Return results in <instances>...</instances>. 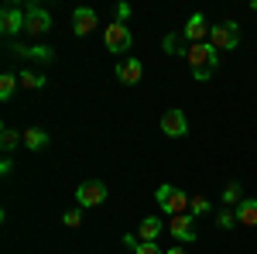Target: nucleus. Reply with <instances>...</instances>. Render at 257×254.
<instances>
[{
    "instance_id": "nucleus-14",
    "label": "nucleus",
    "mask_w": 257,
    "mask_h": 254,
    "mask_svg": "<svg viewBox=\"0 0 257 254\" xmlns=\"http://www.w3.org/2000/svg\"><path fill=\"white\" fill-rule=\"evenodd\" d=\"M138 237H141V244H155L161 237V220L158 216H144L138 227Z\"/></svg>"
},
{
    "instance_id": "nucleus-3",
    "label": "nucleus",
    "mask_w": 257,
    "mask_h": 254,
    "mask_svg": "<svg viewBox=\"0 0 257 254\" xmlns=\"http://www.w3.org/2000/svg\"><path fill=\"white\" fill-rule=\"evenodd\" d=\"M103 45H106V52H131V45H134V35H131V28L123 24V21H113V24H106V31H103Z\"/></svg>"
},
{
    "instance_id": "nucleus-2",
    "label": "nucleus",
    "mask_w": 257,
    "mask_h": 254,
    "mask_svg": "<svg viewBox=\"0 0 257 254\" xmlns=\"http://www.w3.org/2000/svg\"><path fill=\"white\" fill-rule=\"evenodd\" d=\"M155 199H158V206L168 216H182V213H189V199H192V196L182 193V189H175V186H158Z\"/></svg>"
},
{
    "instance_id": "nucleus-25",
    "label": "nucleus",
    "mask_w": 257,
    "mask_h": 254,
    "mask_svg": "<svg viewBox=\"0 0 257 254\" xmlns=\"http://www.w3.org/2000/svg\"><path fill=\"white\" fill-rule=\"evenodd\" d=\"M138 254H165V251H161V247H158V240H155V244H141Z\"/></svg>"
},
{
    "instance_id": "nucleus-23",
    "label": "nucleus",
    "mask_w": 257,
    "mask_h": 254,
    "mask_svg": "<svg viewBox=\"0 0 257 254\" xmlns=\"http://www.w3.org/2000/svg\"><path fill=\"white\" fill-rule=\"evenodd\" d=\"M62 223H65L69 230H76V227H79V223H82V213H79V210H69V213L62 216Z\"/></svg>"
},
{
    "instance_id": "nucleus-29",
    "label": "nucleus",
    "mask_w": 257,
    "mask_h": 254,
    "mask_svg": "<svg viewBox=\"0 0 257 254\" xmlns=\"http://www.w3.org/2000/svg\"><path fill=\"white\" fill-rule=\"evenodd\" d=\"M165 254H189V251H185V247H168Z\"/></svg>"
},
{
    "instance_id": "nucleus-19",
    "label": "nucleus",
    "mask_w": 257,
    "mask_h": 254,
    "mask_svg": "<svg viewBox=\"0 0 257 254\" xmlns=\"http://www.w3.org/2000/svg\"><path fill=\"white\" fill-rule=\"evenodd\" d=\"M0 144H4V151H14L18 144H24V134H18L14 127H4L0 131Z\"/></svg>"
},
{
    "instance_id": "nucleus-20",
    "label": "nucleus",
    "mask_w": 257,
    "mask_h": 254,
    "mask_svg": "<svg viewBox=\"0 0 257 254\" xmlns=\"http://www.w3.org/2000/svg\"><path fill=\"white\" fill-rule=\"evenodd\" d=\"M223 203H226V206H233V203H243V199H240V182H230V186H226V189H223Z\"/></svg>"
},
{
    "instance_id": "nucleus-12",
    "label": "nucleus",
    "mask_w": 257,
    "mask_h": 254,
    "mask_svg": "<svg viewBox=\"0 0 257 254\" xmlns=\"http://www.w3.org/2000/svg\"><path fill=\"white\" fill-rule=\"evenodd\" d=\"M11 55L14 59H35V62H52L55 52L45 48V45H11Z\"/></svg>"
},
{
    "instance_id": "nucleus-24",
    "label": "nucleus",
    "mask_w": 257,
    "mask_h": 254,
    "mask_svg": "<svg viewBox=\"0 0 257 254\" xmlns=\"http://www.w3.org/2000/svg\"><path fill=\"white\" fill-rule=\"evenodd\" d=\"M123 247H131V251L138 254V247H141V237H138V234H123Z\"/></svg>"
},
{
    "instance_id": "nucleus-26",
    "label": "nucleus",
    "mask_w": 257,
    "mask_h": 254,
    "mask_svg": "<svg viewBox=\"0 0 257 254\" xmlns=\"http://www.w3.org/2000/svg\"><path fill=\"white\" fill-rule=\"evenodd\" d=\"M127 18H131V4H117V21L127 24Z\"/></svg>"
},
{
    "instance_id": "nucleus-16",
    "label": "nucleus",
    "mask_w": 257,
    "mask_h": 254,
    "mask_svg": "<svg viewBox=\"0 0 257 254\" xmlns=\"http://www.w3.org/2000/svg\"><path fill=\"white\" fill-rule=\"evenodd\" d=\"M237 220L243 227H257V199H243L237 206Z\"/></svg>"
},
{
    "instance_id": "nucleus-6",
    "label": "nucleus",
    "mask_w": 257,
    "mask_h": 254,
    "mask_svg": "<svg viewBox=\"0 0 257 254\" xmlns=\"http://www.w3.org/2000/svg\"><path fill=\"white\" fill-rule=\"evenodd\" d=\"M158 127H161V134H165V137H185V134H189V120H185L182 110H165L161 120H158Z\"/></svg>"
},
{
    "instance_id": "nucleus-5",
    "label": "nucleus",
    "mask_w": 257,
    "mask_h": 254,
    "mask_svg": "<svg viewBox=\"0 0 257 254\" xmlns=\"http://www.w3.org/2000/svg\"><path fill=\"white\" fill-rule=\"evenodd\" d=\"M52 31V14L45 11V7H38V4H28L24 7V35H48Z\"/></svg>"
},
{
    "instance_id": "nucleus-9",
    "label": "nucleus",
    "mask_w": 257,
    "mask_h": 254,
    "mask_svg": "<svg viewBox=\"0 0 257 254\" xmlns=\"http://www.w3.org/2000/svg\"><path fill=\"white\" fill-rule=\"evenodd\" d=\"M209 31H213V28L206 24V18H202V14H192L189 24L182 28V38L189 41V45H199V41H209Z\"/></svg>"
},
{
    "instance_id": "nucleus-13",
    "label": "nucleus",
    "mask_w": 257,
    "mask_h": 254,
    "mask_svg": "<svg viewBox=\"0 0 257 254\" xmlns=\"http://www.w3.org/2000/svg\"><path fill=\"white\" fill-rule=\"evenodd\" d=\"M117 79H120V82H127V86H138L141 79H144V65H141L138 59L117 62Z\"/></svg>"
},
{
    "instance_id": "nucleus-18",
    "label": "nucleus",
    "mask_w": 257,
    "mask_h": 254,
    "mask_svg": "<svg viewBox=\"0 0 257 254\" xmlns=\"http://www.w3.org/2000/svg\"><path fill=\"white\" fill-rule=\"evenodd\" d=\"M18 86H21V82H18L14 72H4V76H0V100L7 103V100L14 97V90H18Z\"/></svg>"
},
{
    "instance_id": "nucleus-30",
    "label": "nucleus",
    "mask_w": 257,
    "mask_h": 254,
    "mask_svg": "<svg viewBox=\"0 0 257 254\" xmlns=\"http://www.w3.org/2000/svg\"><path fill=\"white\" fill-rule=\"evenodd\" d=\"M254 11H257V0H254Z\"/></svg>"
},
{
    "instance_id": "nucleus-8",
    "label": "nucleus",
    "mask_w": 257,
    "mask_h": 254,
    "mask_svg": "<svg viewBox=\"0 0 257 254\" xmlns=\"http://www.w3.org/2000/svg\"><path fill=\"white\" fill-rule=\"evenodd\" d=\"M192 220H196L192 213L172 216V223H168V230H172V237H175L178 244H192V240H196V227H192Z\"/></svg>"
},
{
    "instance_id": "nucleus-22",
    "label": "nucleus",
    "mask_w": 257,
    "mask_h": 254,
    "mask_svg": "<svg viewBox=\"0 0 257 254\" xmlns=\"http://www.w3.org/2000/svg\"><path fill=\"white\" fill-rule=\"evenodd\" d=\"M216 223L223 227V230H230V227H237V213H233V210H219V213H216Z\"/></svg>"
},
{
    "instance_id": "nucleus-7",
    "label": "nucleus",
    "mask_w": 257,
    "mask_h": 254,
    "mask_svg": "<svg viewBox=\"0 0 257 254\" xmlns=\"http://www.w3.org/2000/svg\"><path fill=\"white\" fill-rule=\"evenodd\" d=\"M103 199H106V186L103 182H82L76 189V203L79 206H103Z\"/></svg>"
},
{
    "instance_id": "nucleus-21",
    "label": "nucleus",
    "mask_w": 257,
    "mask_h": 254,
    "mask_svg": "<svg viewBox=\"0 0 257 254\" xmlns=\"http://www.w3.org/2000/svg\"><path fill=\"white\" fill-rule=\"evenodd\" d=\"M206 210H209V199H206V196H192V199H189V213L192 216H202Z\"/></svg>"
},
{
    "instance_id": "nucleus-1",
    "label": "nucleus",
    "mask_w": 257,
    "mask_h": 254,
    "mask_svg": "<svg viewBox=\"0 0 257 254\" xmlns=\"http://www.w3.org/2000/svg\"><path fill=\"white\" fill-rule=\"evenodd\" d=\"M182 55H185V65H189V72L199 79V82H206V79H213L216 72V48L209 45V41H199V45H185L182 48Z\"/></svg>"
},
{
    "instance_id": "nucleus-17",
    "label": "nucleus",
    "mask_w": 257,
    "mask_h": 254,
    "mask_svg": "<svg viewBox=\"0 0 257 254\" xmlns=\"http://www.w3.org/2000/svg\"><path fill=\"white\" fill-rule=\"evenodd\" d=\"M18 82L24 86V90H45V82H48V79L41 76V72H28V69H21Z\"/></svg>"
},
{
    "instance_id": "nucleus-10",
    "label": "nucleus",
    "mask_w": 257,
    "mask_h": 254,
    "mask_svg": "<svg viewBox=\"0 0 257 254\" xmlns=\"http://www.w3.org/2000/svg\"><path fill=\"white\" fill-rule=\"evenodd\" d=\"M0 31L7 35V38H14L24 31V11L21 7H4L0 11Z\"/></svg>"
},
{
    "instance_id": "nucleus-27",
    "label": "nucleus",
    "mask_w": 257,
    "mask_h": 254,
    "mask_svg": "<svg viewBox=\"0 0 257 254\" xmlns=\"http://www.w3.org/2000/svg\"><path fill=\"white\" fill-rule=\"evenodd\" d=\"M175 48H178V38H175V35H168V38H165V52H175Z\"/></svg>"
},
{
    "instance_id": "nucleus-11",
    "label": "nucleus",
    "mask_w": 257,
    "mask_h": 254,
    "mask_svg": "<svg viewBox=\"0 0 257 254\" xmlns=\"http://www.w3.org/2000/svg\"><path fill=\"white\" fill-rule=\"evenodd\" d=\"M96 11L93 7H76L72 11V31L79 35V38H86V35H93V28H96Z\"/></svg>"
},
{
    "instance_id": "nucleus-15",
    "label": "nucleus",
    "mask_w": 257,
    "mask_h": 254,
    "mask_svg": "<svg viewBox=\"0 0 257 254\" xmlns=\"http://www.w3.org/2000/svg\"><path fill=\"white\" fill-rule=\"evenodd\" d=\"M24 148H28V151H41V148H48V131H41V127H28V131H24Z\"/></svg>"
},
{
    "instance_id": "nucleus-28",
    "label": "nucleus",
    "mask_w": 257,
    "mask_h": 254,
    "mask_svg": "<svg viewBox=\"0 0 257 254\" xmlns=\"http://www.w3.org/2000/svg\"><path fill=\"white\" fill-rule=\"evenodd\" d=\"M11 168H14V161H11V158H4V161H0V176H11Z\"/></svg>"
},
{
    "instance_id": "nucleus-4",
    "label": "nucleus",
    "mask_w": 257,
    "mask_h": 254,
    "mask_svg": "<svg viewBox=\"0 0 257 254\" xmlns=\"http://www.w3.org/2000/svg\"><path fill=\"white\" fill-rule=\"evenodd\" d=\"M209 45L219 48V52H233V48H240V24L237 21L216 24V28L209 31Z\"/></svg>"
}]
</instances>
